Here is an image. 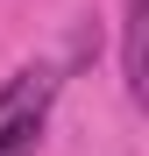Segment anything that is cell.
<instances>
[{
    "label": "cell",
    "instance_id": "6da1fadb",
    "mask_svg": "<svg viewBox=\"0 0 149 156\" xmlns=\"http://www.w3.org/2000/svg\"><path fill=\"white\" fill-rule=\"evenodd\" d=\"M57 64H21L7 85H0V135H21V128L50 121V99H57Z\"/></svg>",
    "mask_w": 149,
    "mask_h": 156
},
{
    "label": "cell",
    "instance_id": "7a4b0ae2",
    "mask_svg": "<svg viewBox=\"0 0 149 156\" xmlns=\"http://www.w3.org/2000/svg\"><path fill=\"white\" fill-rule=\"evenodd\" d=\"M121 78H128V99H149V0L121 7Z\"/></svg>",
    "mask_w": 149,
    "mask_h": 156
},
{
    "label": "cell",
    "instance_id": "3957f363",
    "mask_svg": "<svg viewBox=\"0 0 149 156\" xmlns=\"http://www.w3.org/2000/svg\"><path fill=\"white\" fill-rule=\"evenodd\" d=\"M43 149V128H21V135H0V156H36Z\"/></svg>",
    "mask_w": 149,
    "mask_h": 156
}]
</instances>
